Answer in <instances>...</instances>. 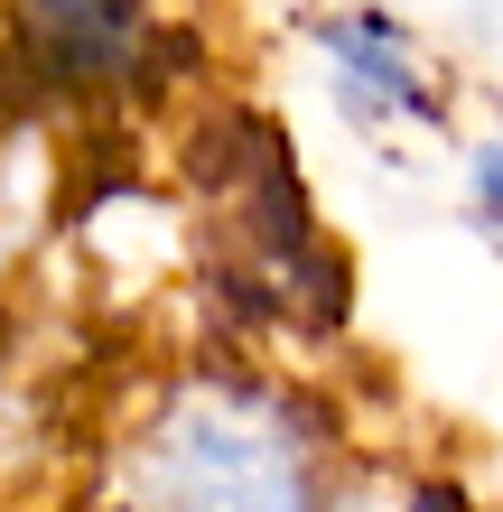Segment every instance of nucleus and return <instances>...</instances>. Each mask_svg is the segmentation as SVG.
Instances as JSON below:
<instances>
[{"instance_id": "2", "label": "nucleus", "mask_w": 503, "mask_h": 512, "mask_svg": "<svg viewBox=\"0 0 503 512\" xmlns=\"http://www.w3.org/2000/svg\"><path fill=\"white\" fill-rule=\"evenodd\" d=\"M0 38L47 94H112L159 66V0H0Z\"/></svg>"}, {"instance_id": "1", "label": "nucleus", "mask_w": 503, "mask_h": 512, "mask_svg": "<svg viewBox=\"0 0 503 512\" xmlns=\"http://www.w3.org/2000/svg\"><path fill=\"white\" fill-rule=\"evenodd\" d=\"M336 419L261 364H187L112 429L103 512H327Z\"/></svg>"}, {"instance_id": "4", "label": "nucleus", "mask_w": 503, "mask_h": 512, "mask_svg": "<svg viewBox=\"0 0 503 512\" xmlns=\"http://www.w3.org/2000/svg\"><path fill=\"white\" fill-rule=\"evenodd\" d=\"M466 215H476L485 243L503 233V140H494V131L466 140Z\"/></svg>"}, {"instance_id": "3", "label": "nucleus", "mask_w": 503, "mask_h": 512, "mask_svg": "<svg viewBox=\"0 0 503 512\" xmlns=\"http://www.w3.org/2000/svg\"><path fill=\"white\" fill-rule=\"evenodd\" d=\"M308 47L327 56V84L345 103V122L364 131H448V84L420 56V38L392 10H317Z\"/></svg>"}]
</instances>
